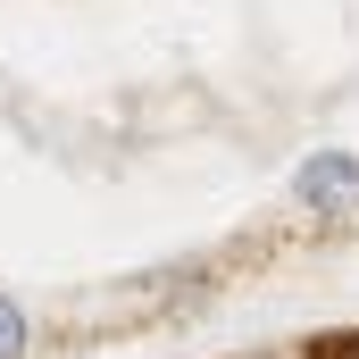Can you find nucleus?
Here are the masks:
<instances>
[{"instance_id":"1","label":"nucleus","mask_w":359,"mask_h":359,"mask_svg":"<svg viewBox=\"0 0 359 359\" xmlns=\"http://www.w3.org/2000/svg\"><path fill=\"white\" fill-rule=\"evenodd\" d=\"M301 192H309L318 209H351V201H359V159H343V151H334V159L301 168Z\"/></svg>"},{"instance_id":"2","label":"nucleus","mask_w":359,"mask_h":359,"mask_svg":"<svg viewBox=\"0 0 359 359\" xmlns=\"http://www.w3.org/2000/svg\"><path fill=\"white\" fill-rule=\"evenodd\" d=\"M25 351V326H17V309H0V359H17Z\"/></svg>"}]
</instances>
